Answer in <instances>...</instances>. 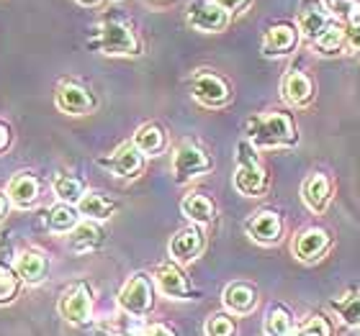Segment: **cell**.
Segmentation results:
<instances>
[{
  "label": "cell",
  "mask_w": 360,
  "mask_h": 336,
  "mask_svg": "<svg viewBox=\"0 0 360 336\" xmlns=\"http://www.w3.org/2000/svg\"><path fill=\"white\" fill-rule=\"evenodd\" d=\"M8 201L18 208H31L39 201V180L31 172H18L8 182Z\"/></svg>",
  "instance_id": "obj_20"
},
{
  "label": "cell",
  "mask_w": 360,
  "mask_h": 336,
  "mask_svg": "<svg viewBox=\"0 0 360 336\" xmlns=\"http://www.w3.org/2000/svg\"><path fill=\"white\" fill-rule=\"evenodd\" d=\"M75 3H80V6H85V8H93V6H98L101 0H75Z\"/></svg>",
  "instance_id": "obj_40"
},
{
  "label": "cell",
  "mask_w": 360,
  "mask_h": 336,
  "mask_svg": "<svg viewBox=\"0 0 360 336\" xmlns=\"http://www.w3.org/2000/svg\"><path fill=\"white\" fill-rule=\"evenodd\" d=\"M8 147H11V128H8V123L0 121V152H6Z\"/></svg>",
  "instance_id": "obj_38"
},
{
  "label": "cell",
  "mask_w": 360,
  "mask_h": 336,
  "mask_svg": "<svg viewBox=\"0 0 360 336\" xmlns=\"http://www.w3.org/2000/svg\"><path fill=\"white\" fill-rule=\"evenodd\" d=\"M314 49L319 54L342 52V49H345V26H342V23H330V26L314 39Z\"/></svg>",
  "instance_id": "obj_29"
},
{
  "label": "cell",
  "mask_w": 360,
  "mask_h": 336,
  "mask_svg": "<svg viewBox=\"0 0 360 336\" xmlns=\"http://www.w3.org/2000/svg\"><path fill=\"white\" fill-rule=\"evenodd\" d=\"M203 247H206V234L201 231V226L193 224L188 229H180L170 239V257L173 262L186 264V262H193L203 252Z\"/></svg>",
  "instance_id": "obj_16"
},
{
  "label": "cell",
  "mask_w": 360,
  "mask_h": 336,
  "mask_svg": "<svg viewBox=\"0 0 360 336\" xmlns=\"http://www.w3.org/2000/svg\"><path fill=\"white\" fill-rule=\"evenodd\" d=\"M191 95L195 103L206 105V108H221L232 100V88L224 77L211 72V69H198L191 77Z\"/></svg>",
  "instance_id": "obj_4"
},
{
  "label": "cell",
  "mask_w": 360,
  "mask_h": 336,
  "mask_svg": "<svg viewBox=\"0 0 360 336\" xmlns=\"http://www.w3.org/2000/svg\"><path fill=\"white\" fill-rule=\"evenodd\" d=\"M186 18L188 26L201 34H221L229 26L232 15L217 6V0H191L186 8Z\"/></svg>",
  "instance_id": "obj_7"
},
{
  "label": "cell",
  "mask_w": 360,
  "mask_h": 336,
  "mask_svg": "<svg viewBox=\"0 0 360 336\" xmlns=\"http://www.w3.org/2000/svg\"><path fill=\"white\" fill-rule=\"evenodd\" d=\"M332 195H335V185L327 172H311L304 185H301V201L311 213H319L322 216L327 206L332 203Z\"/></svg>",
  "instance_id": "obj_12"
},
{
  "label": "cell",
  "mask_w": 360,
  "mask_h": 336,
  "mask_svg": "<svg viewBox=\"0 0 360 336\" xmlns=\"http://www.w3.org/2000/svg\"><path fill=\"white\" fill-rule=\"evenodd\" d=\"M180 210H183V216H186L188 221H193L195 226L211 224L214 216H217V206L211 203V198H206V195H201V193L186 195L183 203H180Z\"/></svg>",
  "instance_id": "obj_24"
},
{
  "label": "cell",
  "mask_w": 360,
  "mask_h": 336,
  "mask_svg": "<svg viewBox=\"0 0 360 336\" xmlns=\"http://www.w3.org/2000/svg\"><path fill=\"white\" fill-rule=\"evenodd\" d=\"M131 142L136 144V149L142 152L144 157H158L160 152L165 149L167 144V136H165V128L150 121V123H144V126L136 128V134Z\"/></svg>",
  "instance_id": "obj_23"
},
{
  "label": "cell",
  "mask_w": 360,
  "mask_h": 336,
  "mask_svg": "<svg viewBox=\"0 0 360 336\" xmlns=\"http://www.w3.org/2000/svg\"><path fill=\"white\" fill-rule=\"evenodd\" d=\"M283 98L296 108H307L314 100V83L307 72H288L283 77Z\"/></svg>",
  "instance_id": "obj_21"
},
{
  "label": "cell",
  "mask_w": 360,
  "mask_h": 336,
  "mask_svg": "<svg viewBox=\"0 0 360 336\" xmlns=\"http://www.w3.org/2000/svg\"><path fill=\"white\" fill-rule=\"evenodd\" d=\"M54 103L62 113H70V116H85L96 108V98L88 88H83L80 83H60L57 88V95H54Z\"/></svg>",
  "instance_id": "obj_14"
},
{
  "label": "cell",
  "mask_w": 360,
  "mask_h": 336,
  "mask_svg": "<svg viewBox=\"0 0 360 336\" xmlns=\"http://www.w3.org/2000/svg\"><path fill=\"white\" fill-rule=\"evenodd\" d=\"M345 49L350 54H360V26H345Z\"/></svg>",
  "instance_id": "obj_35"
},
{
  "label": "cell",
  "mask_w": 360,
  "mask_h": 336,
  "mask_svg": "<svg viewBox=\"0 0 360 336\" xmlns=\"http://www.w3.org/2000/svg\"><path fill=\"white\" fill-rule=\"evenodd\" d=\"M88 46L101 54H108V57H136V54H142V41L134 34V29L124 21H116V18L98 23Z\"/></svg>",
  "instance_id": "obj_2"
},
{
  "label": "cell",
  "mask_w": 360,
  "mask_h": 336,
  "mask_svg": "<svg viewBox=\"0 0 360 336\" xmlns=\"http://www.w3.org/2000/svg\"><path fill=\"white\" fill-rule=\"evenodd\" d=\"M101 241H103V229H101L96 221H85V224H77L75 229L70 231L68 247H70V252H75V254H88L101 247Z\"/></svg>",
  "instance_id": "obj_22"
},
{
  "label": "cell",
  "mask_w": 360,
  "mask_h": 336,
  "mask_svg": "<svg viewBox=\"0 0 360 336\" xmlns=\"http://www.w3.org/2000/svg\"><path fill=\"white\" fill-rule=\"evenodd\" d=\"M237 149H240V165H237V172H234L237 193H242L245 198H263L270 185L268 170L260 165L255 147L250 142H242Z\"/></svg>",
  "instance_id": "obj_3"
},
{
  "label": "cell",
  "mask_w": 360,
  "mask_h": 336,
  "mask_svg": "<svg viewBox=\"0 0 360 336\" xmlns=\"http://www.w3.org/2000/svg\"><path fill=\"white\" fill-rule=\"evenodd\" d=\"M332 247V236L327 229H319V226H309L301 234H296L291 241V252L296 260L307 262V264H314V262L324 260V254L330 252Z\"/></svg>",
  "instance_id": "obj_9"
},
{
  "label": "cell",
  "mask_w": 360,
  "mask_h": 336,
  "mask_svg": "<svg viewBox=\"0 0 360 336\" xmlns=\"http://www.w3.org/2000/svg\"><path fill=\"white\" fill-rule=\"evenodd\" d=\"M322 3L330 11L332 18H338L340 23H347V18L353 15V11L358 8L360 0H322Z\"/></svg>",
  "instance_id": "obj_34"
},
{
  "label": "cell",
  "mask_w": 360,
  "mask_h": 336,
  "mask_svg": "<svg viewBox=\"0 0 360 336\" xmlns=\"http://www.w3.org/2000/svg\"><path fill=\"white\" fill-rule=\"evenodd\" d=\"M332 311L342 318L345 326H350V329H360V293L350 290V293H345L342 298L332 300Z\"/></svg>",
  "instance_id": "obj_28"
},
{
  "label": "cell",
  "mask_w": 360,
  "mask_h": 336,
  "mask_svg": "<svg viewBox=\"0 0 360 336\" xmlns=\"http://www.w3.org/2000/svg\"><path fill=\"white\" fill-rule=\"evenodd\" d=\"M142 336H178L170 326H165V323H150L147 329L142 331Z\"/></svg>",
  "instance_id": "obj_37"
},
{
  "label": "cell",
  "mask_w": 360,
  "mask_h": 336,
  "mask_svg": "<svg viewBox=\"0 0 360 336\" xmlns=\"http://www.w3.org/2000/svg\"><path fill=\"white\" fill-rule=\"evenodd\" d=\"M155 280H158L160 290L165 293L167 298L175 300H193L198 293L191 288L186 272L175 264V262H162L158 269H155Z\"/></svg>",
  "instance_id": "obj_13"
},
{
  "label": "cell",
  "mask_w": 360,
  "mask_h": 336,
  "mask_svg": "<svg viewBox=\"0 0 360 336\" xmlns=\"http://www.w3.org/2000/svg\"><path fill=\"white\" fill-rule=\"evenodd\" d=\"M52 187H54V195H57L62 203H70V206H77L85 195L83 180L75 177V175H70V172H57L52 180Z\"/></svg>",
  "instance_id": "obj_26"
},
{
  "label": "cell",
  "mask_w": 360,
  "mask_h": 336,
  "mask_svg": "<svg viewBox=\"0 0 360 336\" xmlns=\"http://www.w3.org/2000/svg\"><path fill=\"white\" fill-rule=\"evenodd\" d=\"M299 44V29L291 26V23H273L268 26L263 34V52L265 60H278V57H285L291 54Z\"/></svg>",
  "instance_id": "obj_10"
},
{
  "label": "cell",
  "mask_w": 360,
  "mask_h": 336,
  "mask_svg": "<svg viewBox=\"0 0 360 336\" xmlns=\"http://www.w3.org/2000/svg\"><path fill=\"white\" fill-rule=\"evenodd\" d=\"M206 336H237V323L232 316L226 314H211L203 326Z\"/></svg>",
  "instance_id": "obj_32"
},
{
  "label": "cell",
  "mask_w": 360,
  "mask_h": 336,
  "mask_svg": "<svg viewBox=\"0 0 360 336\" xmlns=\"http://www.w3.org/2000/svg\"><path fill=\"white\" fill-rule=\"evenodd\" d=\"M119 306L131 316H147L155 306V285L150 275L136 272L127 280L119 293Z\"/></svg>",
  "instance_id": "obj_6"
},
{
  "label": "cell",
  "mask_w": 360,
  "mask_h": 336,
  "mask_svg": "<svg viewBox=\"0 0 360 336\" xmlns=\"http://www.w3.org/2000/svg\"><path fill=\"white\" fill-rule=\"evenodd\" d=\"M49 272V260H46V254H41L39 249H26L15 257V275L21 277L23 283L29 285H37L41 283Z\"/></svg>",
  "instance_id": "obj_18"
},
{
  "label": "cell",
  "mask_w": 360,
  "mask_h": 336,
  "mask_svg": "<svg viewBox=\"0 0 360 336\" xmlns=\"http://www.w3.org/2000/svg\"><path fill=\"white\" fill-rule=\"evenodd\" d=\"M77 224H80V210H77L75 206H70V203L54 206V208L49 210V216H46V226H49L54 234H70Z\"/></svg>",
  "instance_id": "obj_27"
},
{
  "label": "cell",
  "mask_w": 360,
  "mask_h": 336,
  "mask_svg": "<svg viewBox=\"0 0 360 336\" xmlns=\"http://www.w3.org/2000/svg\"><path fill=\"white\" fill-rule=\"evenodd\" d=\"M113 336H124V334H113Z\"/></svg>",
  "instance_id": "obj_42"
},
{
  "label": "cell",
  "mask_w": 360,
  "mask_h": 336,
  "mask_svg": "<svg viewBox=\"0 0 360 336\" xmlns=\"http://www.w3.org/2000/svg\"><path fill=\"white\" fill-rule=\"evenodd\" d=\"M214 170V159L193 142H183L175 147L173 154V175L175 182H191Z\"/></svg>",
  "instance_id": "obj_5"
},
{
  "label": "cell",
  "mask_w": 360,
  "mask_h": 336,
  "mask_svg": "<svg viewBox=\"0 0 360 336\" xmlns=\"http://www.w3.org/2000/svg\"><path fill=\"white\" fill-rule=\"evenodd\" d=\"M60 314L72 326H83V323L90 321V316H93V290H90L88 283L70 285L68 290L62 293Z\"/></svg>",
  "instance_id": "obj_8"
},
{
  "label": "cell",
  "mask_w": 360,
  "mask_h": 336,
  "mask_svg": "<svg viewBox=\"0 0 360 336\" xmlns=\"http://www.w3.org/2000/svg\"><path fill=\"white\" fill-rule=\"evenodd\" d=\"M155 3H165V0H155Z\"/></svg>",
  "instance_id": "obj_41"
},
{
  "label": "cell",
  "mask_w": 360,
  "mask_h": 336,
  "mask_svg": "<svg viewBox=\"0 0 360 336\" xmlns=\"http://www.w3.org/2000/svg\"><path fill=\"white\" fill-rule=\"evenodd\" d=\"M293 331V316L285 306H273L265 316V334L288 336Z\"/></svg>",
  "instance_id": "obj_30"
},
{
  "label": "cell",
  "mask_w": 360,
  "mask_h": 336,
  "mask_svg": "<svg viewBox=\"0 0 360 336\" xmlns=\"http://www.w3.org/2000/svg\"><path fill=\"white\" fill-rule=\"evenodd\" d=\"M330 23H332V15L324 8V3H307L299 11V34L304 39H309V41H314Z\"/></svg>",
  "instance_id": "obj_17"
},
{
  "label": "cell",
  "mask_w": 360,
  "mask_h": 336,
  "mask_svg": "<svg viewBox=\"0 0 360 336\" xmlns=\"http://www.w3.org/2000/svg\"><path fill=\"white\" fill-rule=\"evenodd\" d=\"M101 165L108 167L111 172H116L119 177L134 180V177H139L144 170V154L136 149L134 142H127V144H121L111 157L101 159Z\"/></svg>",
  "instance_id": "obj_15"
},
{
  "label": "cell",
  "mask_w": 360,
  "mask_h": 336,
  "mask_svg": "<svg viewBox=\"0 0 360 336\" xmlns=\"http://www.w3.org/2000/svg\"><path fill=\"white\" fill-rule=\"evenodd\" d=\"M6 213H8V201L3 198V195H0V221L6 218Z\"/></svg>",
  "instance_id": "obj_39"
},
{
  "label": "cell",
  "mask_w": 360,
  "mask_h": 336,
  "mask_svg": "<svg viewBox=\"0 0 360 336\" xmlns=\"http://www.w3.org/2000/svg\"><path fill=\"white\" fill-rule=\"evenodd\" d=\"M245 134L255 149H281V147H293L299 142L296 121L291 113L283 111H268L248 119Z\"/></svg>",
  "instance_id": "obj_1"
},
{
  "label": "cell",
  "mask_w": 360,
  "mask_h": 336,
  "mask_svg": "<svg viewBox=\"0 0 360 336\" xmlns=\"http://www.w3.org/2000/svg\"><path fill=\"white\" fill-rule=\"evenodd\" d=\"M288 336H335V329H332L330 318H324L319 314V316H311L299 331H291Z\"/></svg>",
  "instance_id": "obj_33"
},
{
  "label": "cell",
  "mask_w": 360,
  "mask_h": 336,
  "mask_svg": "<svg viewBox=\"0 0 360 336\" xmlns=\"http://www.w3.org/2000/svg\"><path fill=\"white\" fill-rule=\"evenodd\" d=\"M224 306L229 314L248 316L257 306V290L250 283H229L224 288Z\"/></svg>",
  "instance_id": "obj_19"
},
{
  "label": "cell",
  "mask_w": 360,
  "mask_h": 336,
  "mask_svg": "<svg viewBox=\"0 0 360 336\" xmlns=\"http://www.w3.org/2000/svg\"><path fill=\"white\" fill-rule=\"evenodd\" d=\"M18 280H21V277L15 275L8 264L0 262V306L15 300V295H18Z\"/></svg>",
  "instance_id": "obj_31"
},
{
  "label": "cell",
  "mask_w": 360,
  "mask_h": 336,
  "mask_svg": "<svg viewBox=\"0 0 360 336\" xmlns=\"http://www.w3.org/2000/svg\"><path fill=\"white\" fill-rule=\"evenodd\" d=\"M77 210H80V216H85L88 221H105V218L113 216L116 203H113L111 198H105L103 193H85L83 201L77 203Z\"/></svg>",
  "instance_id": "obj_25"
},
{
  "label": "cell",
  "mask_w": 360,
  "mask_h": 336,
  "mask_svg": "<svg viewBox=\"0 0 360 336\" xmlns=\"http://www.w3.org/2000/svg\"><path fill=\"white\" fill-rule=\"evenodd\" d=\"M217 6H221L229 15L234 13H242V11H248L252 6V0H217Z\"/></svg>",
  "instance_id": "obj_36"
},
{
  "label": "cell",
  "mask_w": 360,
  "mask_h": 336,
  "mask_svg": "<svg viewBox=\"0 0 360 336\" xmlns=\"http://www.w3.org/2000/svg\"><path fill=\"white\" fill-rule=\"evenodd\" d=\"M245 231L257 244L273 247L283 236V221H281V216H278L276 210H257V213H252L245 221Z\"/></svg>",
  "instance_id": "obj_11"
}]
</instances>
